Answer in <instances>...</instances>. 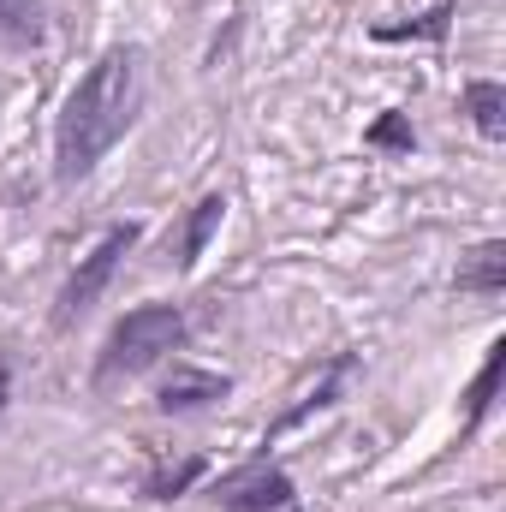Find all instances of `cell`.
I'll list each match as a JSON object with an SVG mask.
<instances>
[{
    "label": "cell",
    "mask_w": 506,
    "mask_h": 512,
    "mask_svg": "<svg viewBox=\"0 0 506 512\" xmlns=\"http://www.w3.org/2000/svg\"><path fill=\"white\" fill-rule=\"evenodd\" d=\"M143 114V48L114 42L96 54V66L72 84L60 120H54V185H84L108 149L137 126Z\"/></svg>",
    "instance_id": "1"
},
{
    "label": "cell",
    "mask_w": 506,
    "mask_h": 512,
    "mask_svg": "<svg viewBox=\"0 0 506 512\" xmlns=\"http://www.w3.org/2000/svg\"><path fill=\"white\" fill-rule=\"evenodd\" d=\"M203 471H209L203 453H185V459H149V471H143V501H179V495H191V489L203 483Z\"/></svg>",
    "instance_id": "10"
},
{
    "label": "cell",
    "mask_w": 506,
    "mask_h": 512,
    "mask_svg": "<svg viewBox=\"0 0 506 512\" xmlns=\"http://www.w3.org/2000/svg\"><path fill=\"white\" fill-rule=\"evenodd\" d=\"M6 405H12V358L0 352V411H6Z\"/></svg>",
    "instance_id": "15"
},
{
    "label": "cell",
    "mask_w": 506,
    "mask_h": 512,
    "mask_svg": "<svg viewBox=\"0 0 506 512\" xmlns=\"http://www.w3.org/2000/svg\"><path fill=\"white\" fill-rule=\"evenodd\" d=\"M185 340H191V322H185L179 304H137V310H126V316L108 328L90 382H96V393H114V387L161 370Z\"/></svg>",
    "instance_id": "2"
},
{
    "label": "cell",
    "mask_w": 506,
    "mask_h": 512,
    "mask_svg": "<svg viewBox=\"0 0 506 512\" xmlns=\"http://www.w3.org/2000/svg\"><path fill=\"white\" fill-rule=\"evenodd\" d=\"M0 42L6 48H42L48 42V6L42 0H0Z\"/></svg>",
    "instance_id": "12"
},
{
    "label": "cell",
    "mask_w": 506,
    "mask_h": 512,
    "mask_svg": "<svg viewBox=\"0 0 506 512\" xmlns=\"http://www.w3.org/2000/svg\"><path fill=\"white\" fill-rule=\"evenodd\" d=\"M465 114H471V126L483 143H506V84L501 78H471L465 84Z\"/></svg>",
    "instance_id": "11"
},
{
    "label": "cell",
    "mask_w": 506,
    "mask_h": 512,
    "mask_svg": "<svg viewBox=\"0 0 506 512\" xmlns=\"http://www.w3.org/2000/svg\"><path fill=\"white\" fill-rule=\"evenodd\" d=\"M137 245H143V227H137V221H114V227L90 245V256H78V268L66 274V286H60V298H54V328H60V334L78 328V322L102 304V292L114 286L120 262H126Z\"/></svg>",
    "instance_id": "3"
},
{
    "label": "cell",
    "mask_w": 506,
    "mask_h": 512,
    "mask_svg": "<svg viewBox=\"0 0 506 512\" xmlns=\"http://www.w3.org/2000/svg\"><path fill=\"white\" fill-rule=\"evenodd\" d=\"M209 501L221 512H286V507H298V483L280 465H268V453H262L251 465L221 471L209 483Z\"/></svg>",
    "instance_id": "4"
},
{
    "label": "cell",
    "mask_w": 506,
    "mask_h": 512,
    "mask_svg": "<svg viewBox=\"0 0 506 512\" xmlns=\"http://www.w3.org/2000/svg\"><path fill=\"white\" fill-rule=\"evenodd\" d=\"M453 0H435L423 18H411V24H376L370 30V42H441L447 30H453Z\"/></svg>",
    "instance_id": "13"
},
{
    "label": "cell",
    "mask_w": 506,
    "mask_h": 512,
    "mask_svg": "<svg viewBox=\"0 0 506 512\" xmlns=\"http://www.w3.org/2000/svg\"><path fill=\"white\" fill-rule=\"evenodd\" d=\"M286 512H304V507H286Z\"/></svg>",
    "instance_id": "16"
},
{
    "label": "cell",
    "mask_w": 506,
    "mask_h": 512,
    "mask_svg": "<svg viewBox=\"0 0 506 512\" xmlns=\"http://www.w3.org/2000/svg\"><path fill=\"white\" fill-rule=\"evenodd\" d=\"M364 149H381V155H411V149H417V126H411V114H399V108L376 114V126L364 131Z\"/></svg>",
    "instance_id": "14"
},
{
    "label": "cell",
    "mask_w": 506,
    "mask_h": 512,
    "mask_svg": "<svg viewBox=\"0 0 506 512\" xmlns=\"http://www.w3.org/2000/svg\"><path fill=\"white\" fill-rule=\"evenodd\" d=\"M221 221H227V191H203V197L185 209L179 233H167V262H173L179 274L197 268V256L209 251V239L221 233Z\"/></svg>",
    "instance_id": "6"
},
{
    "label": "cell",
    "mask_w": 506,
    "mask_h": 512,
    "mask_svg": "<svg viewBox=\"0 0 506 512\" xmlns=\"http://www.w3.org/2000/svg\"><path fill=\"white\" fill-rule=\"evenodd\" d=\"M453 286H459L465 298H501L506 292V239H483L477 251L459 256Z\"/></svg>",
    "instance_id": "9"
},
{
    "label": "cell",
    "mask_w": 506,
    "mask_h": 512,
    "mask_svg": "<svg viewBox=\"0 0 506 512\" xmlns=\"http://www.w3.org/2000/svg\"><path fill=\"white\" fill-rule=\"evenodd\" d=\"M501 370H506V340H489V352H483V370H477V376H471V387L459 393V399H465L459 441H477V429L489 423V411H495V393H501Z\"/></svg>",
    "instance_id": "8"
},
{
    "label": "cell",
    "mask_w": 506,
    "mask_h": 512,
    "mask_svg": "<svg viewBox=\"0 0 506 512\" xmlns=\"http://www.w3.org/2000/svg\"><path fill=\"white\" fill-rule=\"evenodd\" d=\"M233 393V376H221V370H197V364H173L161 387H155V411L161 417H197V411H209V405H221Z\"/></svg>",
    "instance_id": "5"
},
{
    "label": "cell",
    "mask_w": 506,
    "mask_h": 512,
    "mask_svg": "<svg viewBox=\"0 0 506 512\" xmlns=\"http://www.w3.org/2000/svg\"><path fill=\"white\" fill-rule=\"evenodd\" d=\"M352 376H358V352H340V358L328 364V376H322V382L310 387V393H304V399H298L292 411H280V423H274V429L262 435V447H268L274 435H286V429H298L304 417H316V411H328V405H340V393H346V382H352Z\"/></svg>",
    "instance_id": "7"
}]
</instances>
